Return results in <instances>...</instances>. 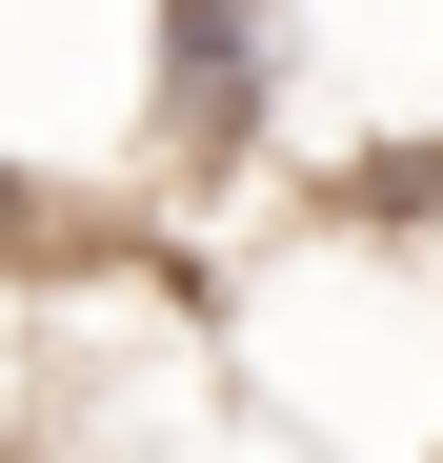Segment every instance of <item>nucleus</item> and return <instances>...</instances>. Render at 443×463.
Segmentation results:
<instances>
[{
  "label": "nucleus",
  "mask_w": 443,
  "mask_h": 463,
  "mask_svg": "<svg viewBox=\"0 0 443 463\" xmlns=\"http://www.w3.org/2000/svg\"><path fill=\"white\" fill-rule=\"evenodd\" d=\"M423 463H443V443H423Z\"/></svg>",
  "instance_id": "obj_3"
},
{
  "label": "nucleus",
  "mask_w": 443,
  "mask_h": 463,
  "mask_svg": "<svg viewBox=\"0 0 443 463\" xmlns=\"http://www.w3.org/2000/svg\"><path fill=\"white\" fill-rule=\"evenodd\" d=\"M282 0H162V182H242L262 162V121H282Z\"/></svg>",
  "instance_id": "obj_1"
},
{
  "label": "nucleus",
  "mask_w": 443,
  "mask_h": 463,
  "mask_svg": "<svg viewBox=\"0 0 443 463\" xmlns=\"http://www.w3.org/2000/svg\"><path fill=\"white\" fill-rule=\"evenodd\" d=\"M61 262H101V222L61 202L41 162H0V282H61Z\"/></svg>",
  "instance_id": "obj_2"
}]
</instances>
